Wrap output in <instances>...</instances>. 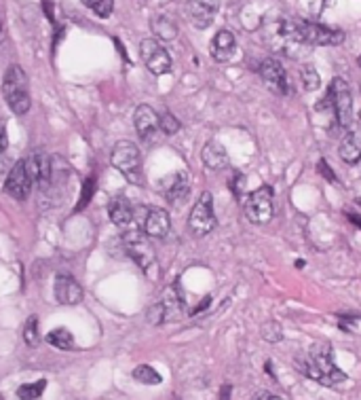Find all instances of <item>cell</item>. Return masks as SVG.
I'll return each mask as SVG.
<instances>
[{
	"label": "cell",
	"instance_id": "277c9868",
	"mask_svg": "<svg viewBox=\"0 0 361 400\" xmlns=\"http://www.w3.org/2000/svg\"><path fill=\"white\" fill-rule=\"evenodd\" d=\"M110 161L113 167H117L129 182H142V152L133 142L129 140L117 142Z\"/></svg>",
	"mask_w": 361,
	"mask_h": 400
},
{
	"label": "cell",
	"instance_id": "603a6c76",
	"mask_svg": "<svg viewBox=\"0 0 361 400\" xmlns=\"http://www.w3.org/2000/svg\"><path fill=\"white\" fill-rule=\"evenodd\" d=\"M338 155L345 163H360L361 161V144L360 140L355 138V133H347L338 146Z\"/></svg>",
	"mask_w": 361,
	"mask_h": 400
},
{
	"label": "cell",
	"instance_id": "1f68e13d",
	"mask_svg": "<svg viewBox=\"0 0 361 400\" xmlns=\"http://www.w3.org/2000/svg\"><path fill=\"white\" fill-rule=\"evenodd\" d=\"M93 191H96V184H93V178H89V180L85 182V189H83V195H81V204H79V208H76V210H83V208L89 204V199H91V195H93Z\"/></svg>",
	"mask_w": 361,
	"mask_h": 400
},
{
	"label": "cell",
	"instance_id": "ac0fdd59",
	"mask_svg": "<svg viewBox=\"0 0 361 400\" xmlns=\"http://www.w3.org/2000/svg\"><path fill=\"white\" fill-rule=\"evenodd\" d=\"M133 126H135V132H137V135L142 140H148L150 135H154L156 130H159V115L154 113L152 106L142 104L133 113Z\"/></svg>",
	"mask_w": 361,
	"mask_h": 400
},
{
	"label": "cell",
	"instance_id": "8d00e7d4",
	"mask_svg": "<svg viewBox=\"0 0 361 400\" xmlns=\"http://www.w3.org/2000/svg\"><path fill=\"white\" fill-rule=\"evenodd\" d=\"M349 218H351L357 227H361V216H357V214H349Z\"/></svg>",
	"mask_w": 361,
	"mask_h": 400
},
{
	"label": "cell",
	"instance_id": "d590c367",
	"mask_svg": "<svg viewBox=\"0 0 361 400\" xmlns=\"http://www.w3.org/2000/svg\"><path fill=\"white\" fill-rule=\"evenodd\" d=\"M231 392H233V388H231V386H222L218 400H231Z\"/></svg>",
	"mask_w": 361,
	"mask_h": 400
},
{
	"label": "cell",
	"instance_id": "6da1fadb",
	"mask_svg": "<svg viewBox=\"0 0 361 400\" xmlns=\"http://www.w3.org/2000/svg\"><path fill=\"white\" fill-rule=\"evenodd\" d=\"M296 365H298L302 375H306L309 379H313V382H317L326 388H334V386L347 382V375L334 362V354H332V348L328 343L311 345L309 352Z\"/></svg>",
	"mask_w": 361,
	"mask_h": 400
},
{
	"label": "cell",
	"instance_id": "5b68a950",
	"mask_svg": "<svg viewBox=\"0 0 361 400\" xmlns=\"http://www.w3.org/2000/svg\"><path fill=\"white\" fill-rule=\"evenodd\" d=\"M326 100H328V104L332 106L338 126H340V128H347V126L351 123V115H353V96H351L349 83H347L345 79L336 77V79L330 83V89H328Z\"/></svg>",
	"mask_w": 361,
	"mask_h": 400
},
{
	"label": "cell",
	"instance_id": "7402d4cb",
	"mask_svg": "<svg viewBox=\"0 0 361 400\" xmlns=\"http://www.w3.org/2000/svg\"><path fill=\"white\" fill-rule=\"evenodd\" d=\"M150 30L161 40H173L178 36V23L169 15H154L150 19Z\"/></svg>",
	"mask_w": 361,
	"mask_h": 400
},
{
	"label": "cell",
	"instance_id": "30bf717a",
	"mask_svg": "<svg viewBox=\"0 0 361 400\" xmlns=\"http://www.w3.org/2000/svg\"><path fill=\"white\" fill-rule=\"evenodd\" d=\"M182 307H184V305H182V296H180V292H178V288H176V286H169V288L163 292L161 301L148 309V320H150L152 324L173 322L176 318H180Z\"/></svg>",
	"mask_w": 361,
	"mask_h": 400
},
{
	"label": "cell",
	"instance_id": "ba28073f",
	"mask_svg": "<svg viewBox=\"0 0 361 400\" xmlns=\"http://www.w3.org/2000/svg\"><path fill=\"white\" fill-rule=\"evenodd\" d=\"M122 248L125 252L142 267L144 271H150V267L154 265V248L150 244V238L144 231H129L122 235Z\"/></svg>",
	"mask_w": 361,
	"mask_h": 400
},
{
	"label": "cell",
	"instance_id": "836d02e7",
	"mask_svg": "<svg viewBox=\"0 0 361 400\" xmlns=\"http://www.w3.org/2000/svg\"><path fill=\"white\" fill-rule=\"evenodd\" d=\"M319 172H321V174H323V176H326L328 180H336V176H334V172H332V170L328 167V163H326L323 159L319 161Z\"/></svg>",
	"mask_w": 361,
	"mask_h": 400
},
{
	"label": "cell",
	"instance_id": "f1b7e54d",
	"mask_svg": "<svg viewBox=\"0 0 361 400\" xmlns=\"http://www.w3.org/2000/svg\"><path fill=\"white\" fill-rule=\"evenodd\" d=\"M87 9H91L98 17L106 19L110 17L113 9H115V0H81Z\"/></svg>",
	"mask_w": 361,
	"mask_h": 400
},
{
	"label": "cell",
	"instance_id": "7a4b0ae2",
	"mask_svg": "<svg viewBox=\"0 0 361 400\" xmlns=\"http://www.w3.org/2000/svg\"><path fill=\"white\" fill-rule=\"evenodd\" d=\"M279 34L294 43L319 45V47L340 45L345 40V34L340 30L321 26L317 21H304V19H283L279 23Z\"/></svg>",
	"mask_w": 361,
	"mask_h": 400
},
{
	"label": "cell",
	"instance_id": "cb8c5ba5",
	"mask_svg": "<svg viewBox=\"0 0 361 400\" xmlns=\"http://www.w3.org/2000/svg\"><path fill=\"white\" fill-rule=\"evenodd\" d=\"M45 341L49 345L57 348V350H74V337H72V333L68 328H55V330H51L45 337Z\"/></svg>",
	"mask_w": 361,
	"mask_h": 400
},
{
	"label": "cell",
	"instance_id": "8fae6325",
	"mask_svg": "<svg viewBox=\"0 0 361 400\" xmlns=\"http://www.w3.org/2000/svg\"><path fill=\"white\" fill-rule=\"evenodd\" d=\"M32 184H34V182H32V178H30V174H28V170H25V163H23V159H21V161L13 163L11 172L6 174L4 193H6L8 197L17 199V201H25V199L30 197V193H32Z\"/></svg>",
	"mask_w": 361,
	"mask_h": 400
},
{
	"label": "cell",
	"instance_id": "4316f807",
	"mask_svg": "<svg viewBox=\"0 0 361 400\" xmlns=\"http://www.w3.org/2000/svg\"><path fill=\"white\" fill-rule=\"evenodd\" d=\"M47 388V382L45 379H38L34 384H23L17 388V399L19 400H36Z\"/></svg>",
	"mask_w": 361,
	"mask_h": 400
},
{
	"label": "cell",
	"instance_id": "d6986e66",
	"mask_svg": "<svg viewBox=\"0 0 361 400\" xmlns=\"http://www.w3.org/2000/svg\"><path fill=\"white\" fill-rule=\"evenodd\" d=\"M235 47H237V40H235V34L231 30H220L214 40H212V57L216 62H229L233 55H235Z\"/></svg>",
	"mask_w": 361,
	"mask_h": 400
},
{
	"label": "cell",
	"instance_id": "4dcf8cb0",
	"mask_svg": "<svg viewBox=\"0 0 361 400\" xmlns=\"http://www.w3.org/2000/svg\"><path fill=\"white\" fill-rule=\"evenodd\" d=\"M262 337H264L268 343L281 341V339H283V330H281L279 322H266V324L262 326Z\"/></svg>",
	"mask_w": 361,
	"mask_h": 400
},
{
	"label": "cell",
	"instance_id": "e575fe53",
	"mask_svg": "<svg viewBox=\"0 0 361 400\" xmlns=\"http://www.w3.org/2000/svg\"><path fill=\"white\" fill-rule=\"evenodd\" d=\"M253 400H283V399H279V396H275V394H270V392H258Z\"/></svg>",
	"mask_w": 361,
	"mask_h": 400
},
{
	"label": "cell",
	"instance_id": "d6a6232c",
	"mask_svg": "<svg viewBox=\"0 0 361 400\" xmlns=\"http://www.w3.org/2000/svg\"><path fill=\"white\" fill-rule=\"evenodd\" d=\"M13 167V161L6 157V152H0V174H8Z\"/></svg>",
	"mask_w": 361,
	"mask_h": 400
},
{
	"label": "cell",
	"instance_id": "44dd1931",
	"mask_svg": "<svg viewBox=\"0 0 361 400\" xmlns=\"http://www.w3.org/2000/svg\"><path fill=\"white\" fill-rule=\"evenodd\" d=\"M108 214H110V221L119 227H129L133 223V206L127 197H115L108 206Z\"/></svg>",
	"mask_w": 361,
	"mask_h": 400
},
{
	"label": "cell",
	"instance_id": "8992f818",
	"mask_svg": "<svg viewBox=\"0 0 361 400\" xmlns=\"http://www.w3.org/2000/svg\"><path fill=\"white\" fill-rule=\"evenodd\" d=\"M245 214L253 225H266L273 218V189L268 184L251 191L245 197Z\"/></svg>",
	"mask_w": 361,
	"mask_h": 400
},
{
	"label": "cell",
	"instance_id": "52a82bcc",
	"mask_svg": "<svg viewBox=\"0 0 361 400\" xmlns=\"http://www.w3.org/2000/svg\"><path fill=\"white\" fill-rule=\"evenodd\" d=\"M188 227L197 238L207 235L210 231H214L216 227V214H214V197L210 191L201 193V197L197 199L190 216H188Z\"/></svg>",
	"mask_w": 361,
	"mask_h": 400
},
{
	"label": "cell",
	"instance_id": "9c48e42d",
	"mask_svg": "<svg viewBox=\"0 0 361 400\" xmlns=\"http://www.w3.org/2000/svg\"><path fill=\"white\" fill-rule=\"evenodd\" d=\"M139 55L152 74L161 77V74L171 72V55L156 38H144L139 43Z\"/></svg>",
	"mask_w": 361,
	"mask_h": 400
},
{
	"label": "cell",
	"instance_id": "74e56055",
	"mask_svg": "<svg viewBox=\"0 0 361 400\" xmlns=\"http://www.w3.org/2000/svg\"><path fill=\"white\" fill-rule=\"evenodd\" d=\"M360 119H361V111H360Z\"/></svg>",
	"mask_w": 361,
	"mask_h": 400
},
{
	"label": "cell",
	"instance_id": "9a60e30c",
	"mask_svg": "<svg viewBox=\"0 0 361 400\" xmlns=\"http://www.w3.org/2000/svg\"><path fill=\"white\" fill-rule=\"evenodd\" d=\"M171 231L169 212L163 208H148L144 216V233L148 238H165Z\"/></svg>",
	"mask_w": 361,
	"mask_h": 400
},
{
	"label": "cell",
	"instance_id": "2e32d148",
	"mask_svg": "<svg viewBox=\"0 0 361 400\" xmlns=\"http://www.w3.org/2000/svg\"><path fill=\"white\" fill-rule=\"evenodd\" d=\"M188 191H190V178L184 170L171 174L169 178L163 180V195L167 201L171 204H180L188 197Z\"/></svg>",
	"mask_w": 361,
	"mask_h": 400
},
{
	"label": "cell",
	"instance_id": "7c38bea8",
	"mask_svg": "<svg viewBox=\"0 0 361 400\" xmlns=\"http://www.w3.org/2000/svg\"><path fill=\"white\" fill-rule=\"evenodd\" d=\"M260 77L264 81V85L277 94V96H287L290 94V79L285 68L277 62V60H264L260 64Z\"/></svg>",
	"mask_w": 361,
	"mask_h": 400
},
{
	"label": "cell",
	"instance_id": "83f0119b",
	"mask_svg": "<svg viewBox=\"0 0 361 400\" xmlns=\"http://www.w3.org/2000/svg\"><path fill=\"white\" fill-rule=\"evenodd\" d=\"M300 81H302V87H304L306 91H315V89L321 87L319 72H317L313 66H309V64H304V66L300 68Z\"/></svg>",
	"mask_w": 361,
	"mask_h": 400
},
{
	"label": "cell",
	"instance_id": "f546056e",
	"mask_svg": "<svg viewBox=\"0 0 361 400\" xmlns=\"http://www.w3.org/2000/svg\"><path fill=\"white\" fill-rule=\"evenodd\" d=\"M180 121L171 115V113H165L163 117H159V130L163 133H167V135H176V133L180 132Z\"/></svg>",
	"mask_w": 361,
	"mask_h": 400
},
{
	"label": "cell",
	"instance_id": "4fadbf2b",
	"mask_svg": "<svg viewBox=\"0 0 361 400\" xmlns=\"http://www.w3.org/2000/svg\"><path fill=\"white\" fill-rule=\"evenodd\" d=\"M25 170L32 178L34 184H38L42 191L51 187V174H53V163L47 152H32L30 157L23 159Z\"/></svg>",
	"mask_w": 361,
	"mask_h": 400
},
{
	"label": "cell",
	"instance_id": "5bb4252c",
	"mask_svg": "<svg viewBox=\"0 0 361 400\" xmlns=\"http://www.w3.org/2000/svg\"><path fill=\"white\" fill-rule=\"evenodd\" d=\"M55 299L62 303V305H79L85 296L83 292V286L72 277V275H66V273H59L55 277Z\"/></svg>",
	"mask_w": 361,
	"mask_h": 400
},
{
	"label": "cell",
	"instance_id": "3957f363",
	"mask_svg": "<svg viewBox=\"0 0 361 400\" xmlns=\"http://www.w3.org/2000/svg\"><path fill=\"white\" fill-rule=\"evenodd\" d=\"M2 96L13 115L23 117L25 113H30L32 109L30 85H28V74L23 72L21 66L13 64L6 68L4 79H2Z\"/></svg>",
	"mask_w": 361,
	"mask_h": 400
},
{
	"label": "cell",
	"instance_id": "ffe728a7",
	"mask_svg": "<svg viewBox=\"0 0 361 400\" xmlns=\"http://www.w3.org/2000/svg\"><path fill=\"white\" fill-rule=\"evenodd\" d=\"M201 159H203L205 167H210V170H224V167H229V152H227V148H224L220 142H216V140H212V142H207V144L203 146Z\"/></svg>",
	"mask_w": 361,
	"mask_h": 400
},
{
	"label": "cell",
	"instance_id": "484cf974",
	"mask_svg": "<svg viewBox=\"0 0 361 400\" xmlns=\"http://www.w3.org/2000/svg\"><path fill=\"white\" fill-rule=\"evenodd\" d=\"M23 341L28 348H36L40 343V326H38V318L30 316L23 324Z\"/></svg>",
	"mask_w": 361,
	"mask_h": 400
},
{
	"label": "cell",
	"instance_id": "d4e9b609",
	"mask_svg": "<svg viewBox=\"0 0 361 400\" xmlns=\"http://www.w3.org/2000/svg\"><path fill=\"white\" fill-rule=\"evenodd\" d=\"M133 379L144 384V386H159L163 382V377L150 367V365H139L133 369Z\"/></svg>",
	"mask_w": 361,
	"mask_h": 400
},
{
	"label": "cell",
	"instance_id": "f35d334b",
	"mask_svg": "<svg viewBox=\"0 0 361 400\" xmlns=\"http://www.w3.org/2000/svg\"><path fill=\"white\" fill-rule=\"evenodd\" d=\"M173 400H180V399H173Z\"/></svg>",
	"mask_w": 361,
	"mask_h": 400
},
{
	"label": "cell",
	"instance_id": "e0dca14e",
	"mask_svg": "<svg viewBox=\"0 0 361 400\" xmlns=\"http://www.w3.org/2000/svg\"><path fill=\"white\" fill-rule=\"evenodd\" d=\"M218 6H220V0H188L186 4L188 17L197 28H207L216 17Z\"/></svg>",
	"mask_w": 361,
	"mask_h": 400
}]
</instances>
